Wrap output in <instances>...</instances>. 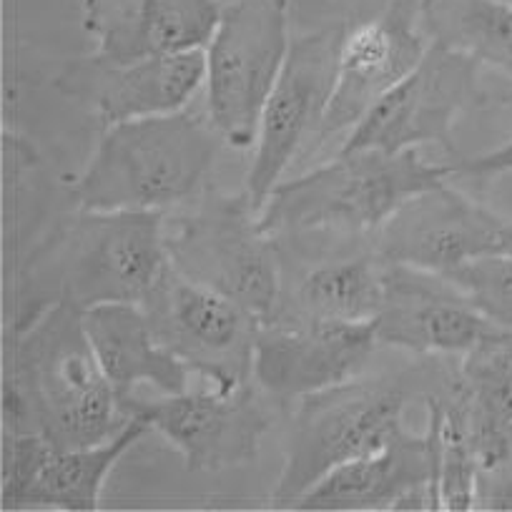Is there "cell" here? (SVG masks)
<instances>
[{
  "mask_svg": "<svg viewBox=\"0 0 512 512\" xmlns=\"http://www.w3.org/2000/svg\"><path fill=\"white\" fill-rule=\"evenodd\" d=\"M166 256L174 272L234 299L267 322L282 294L277 241L259 226L249 194L206 189L194 209L164 224Z\"/></svg>",
  "mask_w": 512,
  "mask_h": 512,
  "instance_id": "6",
  "label": "cell"
},
{
  "mask_svg": "<svg viewBox=\"0 0 512 512\" xmlns=\"http://www.w3.org/2000/svg\"><path fill=\"white\" fill-rule=\"evenodd\" d=\"M81 314L68 304H51L18 322L6 387L13 427L56 450L101 445L131 422L93 354Z\"/></svg>",
  "mask_w": 512,
  "mask_h": 512,
  "instance_id": "1",
  "label": "cell"
},
{
  "mask_svg": "<svg viewBox=\"0 0 512 512\" xmlns=\"http://www.w3.org/2000/svg\"><path fill=\"white\" fill-rule=\"evenodd\" d=\"M420 28L435 46L512 78V6L502 0H420Z\"/></svg>",
  "mask_w": 512,
  "mask_h": 512,
  "instance_id": "23",
  "label": "cell"
},
{
  "mask_svg": "<svg viewBox=\"0 0 512 512\" xmlns=\"http://www.w3.org/2000/svg\"><path fill=\"white\" fill-rule=\"evenodd\" d=\"M164 211H83L63 219L23 272L18 322L51 304L86 312L141 304L169 267Z\"/></svg>",
  "mask_w": 512,
  "mask_h": 512,
  "instance_id": "2",
  "label": "cell"
},
{
  "mask_svg": "<svg viewBox=\"0 0 512 512\" xmlns=\"http://www.w3.org/2000/svg\"><path fill=\"white\" fill-rule=\"evenodd\" d=\"M289 46V0H231L221 8L206 48V103L211 126L234 149L256 144Z\"/></svg>",
  "mask_w": 512,
  "mask_h": 512,
  "instance_id": "7",
  "label": "cell"
},
{
  "mask_svg": "<svg viewBox=\"0 0 512 512\" xmlns=\"http://www.w3.org/2000/svg\"><path fill=\"white\" fill-rule=\"evenodd\" d=\"M377 342L372 322L267 319L254 347V384L277 402L302 400L362 377Z\"/></svg>",
  "mask_w": 512,
  "mask_h": 512,
  "instance_id": "12",
  "label": "cell"
},
{
  "mask_svg": "<svg viewBox=\"0 0 512 512\" xmlns=\"http://www.w3.org/2000/svg\"><path fill=\"white\" fill-rule=\"evenodd\" d=\"M492 327L440 274L402 264L384 267V304L377 314V342L384 347L417 357H462Z\"/></svg>",
  "mask_w": 512,
  "mask_h": 512,
  "instance_id": "16",
  "label": "cell"
},
{
  "mask_svg": "<svg viewBox=\"0 0 512 512\" xmlns=\"http://www.w3.org/2000/svg\"><path fill=\"white\" fill-rule=\"evenodd\" d=\"M425 53L427 36L420 28V0H390L377 18L347 31L337 88L312 154L334 136L352 131L379 98L420 66Z\"/></svg>",
  "mask_w": 512,
  "mask_h": 512,
  "instance_id": "13",
  "label": "cell"
},
{
  "mask_svg": "<svg viewBox=\"0 0 512 512\" xmlns=\"http://www.w3.org/2000/svg\"><path fill=\"white\" fill-rule=\"evenodd\" d=\"M447 176H455V166L427 164L417 149L337 154L329 164L274 186L259 226L274 241L309 234L374 239L407 199L445 184Z\"/></svg>",
  "mask_w": 512,
  "mask_h": 512,
  "instance_id": "3",
  "label": "cell"
},
{
  "mask_svg": "<svg viewBox=\"0 0 512 512\" xmlns=\"http://www.w3.org/2000/svg\"><path fill=\"white\" fill-rule=\"evenodd\" d=\"M81 317L118 405L136 397L141 384H154L164 395L189 390V367L156 342L141 304H101Z\"/></svg>",
  "mask_w": 512,
  "mask_h": 512,
  "instance_id": "21",
  "label": "cell"
},
{
  "mask_svg": "<svg viewBox=\"0 0 512 512\" xmlns=\"http://www.w3.org/2000/svg\"><path fill=\"white\" fill-rule=\"evenodd\" d=\"M490 324L512 332V256H477L442 274Z\"/></svg>",
  "mask_w": 512,
  "mask_h": 512,
  "instance_id": "24",
  "label": "cell"
},
{
  "mask_svg": "<svg viewBox=\"0 0 512 512\" xmlns=\"http://www.w3.org/2000/svg\"><path fill=\"white\" fill-rule=\"evenodd\" d=\"M502 3H507V6H512V0H502Z\"/></svg>",
  "mask_w": 512,
  "mask_h": 512,
  "instance_id": "27",
  "label": "cell"
},
{
  "mask_svg": "<svg viewBox=\"0 0 512 512\" xmlns=\"http://www.w3.org/2000/svg\"><path fill=\"white\" fill-rule=\"evenodd\" d=\"M505 101H512V93H507ZM452 166H455V174L472 176V179H495V176L512 171V141L490 154H482L477 159H460Z\"/></svg>",
  "mask_w": 512,
  "mask_h": 512,
  "instance_id": "25",
  "label": "cell"
},
{
  "mask_svg": "<svg viewBox=\"0 0 512 512\" xmlns=\"http://www.w3.org/2000/svg\"><path fill=\"white\" fill-rule=\"evenodd\" d=\"M219 131L189 111L108 126L71 196L83 211H166L204 194Z\"/></svg>",
  "mask_w": 512,
  "mask_h": 512,
  "instance_id": "4",
  "label": "cell"
},
{
  "mask_svg": "<svg viewBox=\"0 0 512 512\" xmlns=\"http://www.w3.org/2000/svg\"><path fill=\"white\" fill-rule=\"evenodd\" d=\"M53 83L63 96L96 113L103 128L166 116L184 111L206 83V51L196 48L134 63H111L91 53L68 61Z\"/></svg>",
  "mask_w": 512,
  "mask_h": 512,
  "instance_id": "15",
  "label": "cell"
},
{
  "mask_svg": "<svg viewBox=\"0 0 512 512\" xmlns=\"http://www.w3.org/2000/svg\"><path fill=\"white\" fill-rule=\"evenodd\" d=\"M369 241V239H364ZM364 241L337 246L312 259L282 284L279 304L269 319L299 322H372L384 304V267L377 249Z\"/></svg>",
  "mask_w": 512,
  "mask_h": 512,
  "instance_id": "20",
  "label": "cell"
},
{
  "mask_svg": "<svg viewBox=\"0 0 512 512\" xmlns=\"http://www.w3.org/2000/svg\"><path fill=\"white\" fill-rule=\"evenodd\" d=\"M415 374L349 379L299 400L272 507H294L324 475L390 445L405 425Z\"/></svg>",
  "mask_w": 512,
  "mask_h": 512,
  "instance_id": "5",
  "label": "cell"
},
{
  "mask_svg": "<svg viewBox=\"0 0 512 512\" xmlns=\"http://www.w3.org/2000/svg\"><path fill=\"white\" fill-rule=\"evenodd\" d=\"M497 251H502V254L512 256V221L510 219H505V226H502L500 246H497Z\"/></svg>",
  "mask_w": 512,
  "mask_h": 512,
  "instance_id": "26",
  "label": "cell"
},
{
  "mask_svg": "<svg viewBox=\"0 0 512 512\" xmlns=\"http://www.w3.org/2000/svg\"><path fill=\"white\" fill-rule=\"evenodd\" d=\"M156 342L221 392L254 382L262 319L169 267L141 302Z\"/></svg>",
  "mask_w": 512,
  "mask_h": 512,
  "instance_id": "9",
  "label": "cell"
},
{
  "mask_svg": "<svg viewBox=\"0 0 512 512\" xmlns=\"http://www.w3.org/2000/svg\"><path fill=\"white\" fill-rule=\"evenodd\" d=\"M349 28L344 23L294 38L282 73L264 103L256 151L246 174V194L262 214L274 186L299 159H309L337 88L339 58Z\"/></svg>",
  "mask_w": 512,
  "mask_h": 512,
  "instance_id": "8",
  "label": "cell"
},
{
  "mask_svg": "<svg viewBox=\"0 0 512 512\" xmlns=\"http://www.w3.org/2000/svg\"><path fill=\"white\" fill-rule=\"evenodd\" d=\"M216 0H83L93 56L111 63L174 56L209 46L219 26Z\"/></svg>",
  "mask_w": 512,
  "mask_h": 512,
  "instance_id": "19",
  "label": "cell"
},
{
  "mask_svg": "<svg viewBox=\"0 0 512 512\" xmlns=\"http://www.w3.org/2000/svg\"><path fill=\"white\" fill-rule=\"evenodd\" d=\"M297 510H440L437 442L427 425L422 435L402 430L382 450L324 475Z\"/></svg>",
  "mask_w": 512,
  "mask_h": 512,
  "instance_id": "17",
  "label": "cell"
},
{
  "mask_svg": "<svg viewBox=\"0 0 512 512\" xmlns=\"http://www.w3.org/2000/svg\"><path fill=\"white\" fill-rule=\"evenodd\" d=\"M126 417H139L181 452L189 472H219L249 465L272 427V412L254 382L231 392L211 390L166 395L146 402L131 397L121 405Z\"/></svg>",
  "mask_w": 512,
  "mask_h": 512,
  "instance_id": "11",
  "label": "cell"
},
{
  "mask_svg": "<svg viewBox=\"0 0 512 512\" xmlns=\"http://www.w3.org/2000/svg\"><path fill=\"white\" fill-rule=\"evenodd\" d=\"M505 219L487 206L440 184L407 199L374 236L387 264L447 274L477 256L495 254Z\"/></svg>",
  "mask_w": 512,
  "mask_h": 512,
  "instance_id": "14",
  "label": "cell"
},
{
  "mask_svg": "<svg viewBox=\"0 0 512 512\" xmlns=\"http://www.w3.org/2000/svg\"><path fill=\"white\" fill-rule=\"evenodd\" d=\"M457 377L480 475L512 455V332L492 327L462 354Z\"/></svg>",
  "mask_w": 512,
  "mask_h": 512,
  "instance_id": "22",
  "label": "cell"
},
{
  "mask_svg": "<svg viewBox=\"0 0 512 512\" xmlns=\"http://www.w3.org/2000/svg\"><path fill=\"white\" fill-rule=\"evenodd\" d=\"M151 427L131 417L108 442L76 450H56L31 432H18L6 465V507H56V510H96L103 485L116 462Z\"/></svg>",
  "mask_w": 512,
  "mask_h": 512,
  "instance_id": "18",
  "label": "cell"
},
{
  "mask_svg": "<svg viewBox=\"0 0 512 512\" xmlns=\"http://www.w3.org/2000/svg\"><path fill=\"white\" fill-rule=\"evenodd\" d=\"M480 68L475 58L430 43L420 66L369 108L349 131L339 154L369 149L400 154L437 144L460 161L452 126L460 113L487 98L480 86Z\"/></svg>",
  "mask_w": 512,
  "mask_h": 512,
  "instance_id": "10",
  "label": "cell"
}]
</instances>
